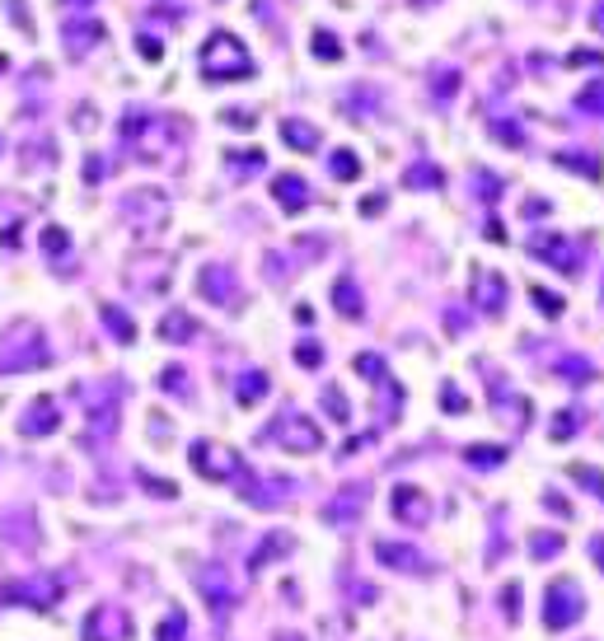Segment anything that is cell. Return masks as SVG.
I'll list each match as a JSON object with an SVG mask.
<instances>
[{"instance_id": "obj_1", "label": "cell", "mask_w": 604, "mask_h": 641, "mask_svg": "<svg viewBox=\"0 0 604 641\" xmlns=\"http://www.w3.org/2000/svg\"><path fill=\"white\" fill-rule=\"evenodd\" d=\"M202 75L206 80H249L253 57L244 52V42L235 33H211L206 47H202Z\"/></svg>"}, {"instance_id": "obj_2", "label": "cell", "mask_w": 604, "mask_h": 641, "mask_svg": "<svg viewBox=\"0 0 604 641\" xmlns=\"http://www.w3.org/2000/svg\"><path fill=\"white\" fill-rule=\"evenodd\" d=\"M581 614H585L581 585L571 581V576H558V581L548 585V604H544V622H548V632H567Z\"/></svg>"}, {"instance_id": "obj_3", "label": "cell", "mask_w": 604, "mask_h": 641, "mask_svg": "<svg viewBox=\"0 0 604 641\" xmlns=\"http://www.w3.org/2000/svg\"><path fill=\"white\" fill-rule=\"evenodd\" d=\"M267 436H272V440H282V445H286V450H296V454H314V450L323 445L319 426H314V421H305L300 413H286Z\"/></svg>"}, {"instance_id": "obj_4", "label": "cell", "mask_w": 604, "mask_h": 641, "mask_svg": "<svg viewBox=\"0 0 604 641\" xmlns=\"http://www.w3.org/2000/svg\"><path fill=\"white\" fill-rule=\"evenodd\" d=\"M530 249L538 253V258H548L558 272H567V276H577L581 272V253H577V243H567L562 235H534L530 239Z\"/></svg>"}, {"instance_id": "obj_5", "label": "cell", "mask_w": 604, "mask_h": 641, "mask_svg": "<svg viewBox=\"0 0 604 641\" xmlns=\"http://www.w3.org/2000/svg\"><path fill=\"white\" fill-rule=\"evenodd\" d=\"M192 464H197V473H206V478H230V473H239V454L221 450V445H192Z\"/></svg>"}, {"instance_id": "obj_6", "label": "cell", "mask_w": 604, "mask_h": 641, "mask_svg": "<svg viewBox=\"0 0 604 641\" xmlns=\"http://www.w3.org/2000/svg\"><path fill=\"white\" fill-rule=\"evenodd\" d=\"M202 295L211 305H230L239 286H235V272L230 267H221V262H211V267H202Z\"/></svg>"}, {"instance_id": "obj_7", "label": "cell", "mask_w": 604, "mask_h": 641, "mask_svg": "<svg viewBox=\"0 0 604 641\" xmlns=\"http://www.w3.org/2000/svg\"><path fill=\"white\" fill-rule=\"evenodd\" d=\"M366 501H370V487H366V483L342 487L337 497L329 501V520H356V515L366 511Z\"/></svg>"}, {"instance_id": "obj_8", "label": "cell", "mask_w": 604, "mask_h": 641, "mask_svg": "<svg viewBox=\"0 0 604 641\" xmlns=\"http://www.w3.org/2000/svg\"><path fill=\"white\" fill-rule=\"evenodd\" d=\"M272 197L282 202V211H305L309 206V188H305V178H296V174H276L272 178Z\"/></svg>"}, {"instance_id": "obj_9", "label": "cell", "mask_w": 604, "mask_h": 641, "mask_svg": "<svg viewBox=\"0 0 604 641\" xmlns=\"http://www.w3.org/2000/svg\"><path fill=\"white\" fill-rule=\"evenodd\" d=\"M394 515H399V520H407V524H427V515H431V501L422 497L417 487H399V491H394Z\"/></svg>"}, {"instance_id": "obj_10", "label": "cell", "mask_w": 604, "mask_h": 641, "mask_svg": "<svg viewBox=\"0 0 604 641\" xmlns=\"http://www.w3.org/2000/svg\"><path fill=\"white\" fill-rule=\"evenodd\" d=\"M473 295L483 300L487 314H501V305H506V282H501V276H492V272H478V276H473Z\"/></svg>"}, {"instance_id": "obj_11", "label": "cell", "mask_w": 604, "mask_h": 641, "mask_svg": "<svg viewBox=\"0 0 604 641\" xmlns=\"http://www.w3.org/2000/svg\"><path fill=\"white\" fill-rule=\"evenodd\" d=\"M282 136H286V145L290 151H319V127H309V122H296V118H286L282 122Z\"/></svg>"}, {"instance_id": "obj_12", "label": "cell", "mask_w": 604, "mask_h": 641, "mask_svg": "<svg viewBox=\"0 0 604 641\" xmlns=\"http://www.w3.org/2000/svg\"><path fill=\"white\" fill-rule=\"evenodd\" d=\"M380 552V562H389V567H399V571H427L422 567V552L417 548H399V544H380L375 548Z\"/></svg>"}, {"instance_id": "obj_13", "label": "cell", "mask_w": 604, "mask_h": 641, "mask_svg": "<svg viewBox=\"0 0 604 641\" xmlns=\"http://www.w3.org/2000/svg\"><path fill=\"white\" fill-rule=\"evenodd\" d=\"M558 164H562V169H577L581 178H591V183H600V174H604V159H600V155H571V151H558Z\"/></svg>"}, {"instance_id": "obj_14", "label": "cell", "mask_w": 604, "mask_h": 641, "mask_svg": "<svg viewBox=\"0 0 604 641\" xmlns=\"http://www.w3.org/2000/svg\"><path fill=\"white\" fill-rule=\"evenodd\" d=\"M333 305H337V314H347V319H361L366 314V305H361V295H356V286L342 276V282L333 286Z\"/></svg>"}, {"instance_id": "obj_15", "label": "cell", "mask_w": 604, "mask_h": 641, "mask_svg": "<svg viewBox=\"0 0 604 641\" xmlns=\"http://www.w3.org/2000/svg\"><path fill=\"white\" fill-rule=\"evenodd\" d=\"M159 337H165V342H192V337H197V323H192L188 314H178V309H174V314H169L165 323H159Z\"/></svg>"}, {"instance_id": "obj_16", "label": "cell", "mask_w": 604, "mask_h": 641, "mask_svg": "<svg viewBox=\"0 0 604 641\" xmlns=\"http://www.w3.org/2000/svg\"><path fill=\"white\" fill-rule=\"evenodd\" d=\"M577 108L591 112V118H604V75H591V85L577 94Z\"/></svg>"}, {"instance_id": "obj_17", "label": "cell", "mask_w": 604, "mask_h": 641, "mask_svg": "<svg viewBox=\"0 0 604 641\" xmlns=\"http://www.w3.org/2000/svg\"><path fill=\"white\" fill-rule=\"evenodd\" d=\"M99 38H104V28H99V24H85V28H75V24H71V28H66V52L80 57V52H89V47L99 42Z\"/></svg>"}, {"instance_id": "obj_18", "label": "cell", "mask_w": 604, "mask_h": 641, "mask_svg": "<svg viewBox=\"0 0 604 641\" xmlns=\"http://www.w3.org/2000/svg\"><path fill=\"white\" fill-rule=\"evenodd\" d=\"M403 183L407 188H440V183H445V174H440L436 164H413V169L403 174Z\"/></svg>"}, {"instance_id": "obj_19", "label": "cell", "mask_w": 604, "mask_h": 641, "mask_svg": "<svg viewBox=\"0 0 604 641\" xmlns=\"http://www.w3.org/2000/svg\"><path fill=\"white\" fill-rule=\"evenodd\" d=\"M263 393H267V375L249 370V375H244V380H239V403H244V407H249V403H258V398H263Z\"/></svg>"}, {"instance_id": "obj_20", "label": "cell", "mask_w": 604, "mask_h": 641, "mask_svg": "<svg viewBox=\"0 0 604 641\" xmlns=\"http://www.w3.org/2000/svg\"><path fill=\"white\" fill-rule=\"evenodd\" d=\"M501 459H506L501 445H468V464H473V468H497Z\"/></svg>"}, {"instance_id": "obj_21", "label": "cell", "mask_w": 604, "mask_h": 641, "mask_svg": "<svg viewBox=\"0 0 604 641\" xmlns=\"http://www.w3.org/2000/svg\"><path fill=\"white\" fill-rule=\"evenodd\" d=\"M43 417H24V436H38V431H57V407L52 403H38Z\"/></svg>"}, {"instance_id": "obj_22", "label": "cell", "mask_w": 604, "mask_h": 641, "mask_svg": "<svg viewBox=\"0 0 604 641\" xmlns=\"http://www.w3.org/2000/svg\"><path fill=\"white\" fill-rule=\"evenodd\" d=\"M562 380L567 384H585V380H591V375H595V366H591V360H581V356H571V360H562Z\"/></svg>"}, {"instance_id": "obj_23", "label": "cell", "mask_w": 604, "mask_h": 641, "mask_svg": "<svg viewBox=\"0 0 604 641\" xmlns=\"http://www.w3.org/2000/svg\"><path fill=\"white\" fill-rule=\"evenodd\" d=\"M329 169H333V178H342V183H352V178L361 174V164H356V155H352V151H337Z\"/></svg>"}, {"instance_id": "obj_24", "label": "cell", "mask_w": 604, "mask_h": 641, "mask_svg": "<svg viewBox=\"0 0 604 641\" xmlns=\"http://www.w3.org/2000/svg\"><path fill=\"white\" fill-rule=\"evenodd\" d=\"M314 57H319V61H342V42L333 38V33L319 28V33H314Z\"/></svg>"}, {"instance_id": "obj_25", "label": "cell", "mask_w": 604, "mask_h": 641, "mask_svg": "<svg viewBox=\"0 0 604 641\" xmlns=\"http://www.w3.org/2000/svg\"><path fill=\"white\" fill-rule=\"evenodd\" d=\"M356 370H361L370 384H389V370H384L380 356H356Z\"/></svg>"}, {"instance_id": "obj_26", "label": "cell", "mask_w": 604, "mask_h": 641, "mask_svg": "<svg viewBox=\"0 0 604 641\" xmlns=\"http://www.w3.org/2000/svg\"><path fill=\"white\" fill-rule=\"evenodd\" d=\"M530 552H534V557H558V552H562V534H534V538H530Z\"/></svg>"}, {"instance_id": "obj_27", "label": "cell", "mask_w": 604, "mask_h": 641, "mask_svg": "<svg viewBox=\"0 0 604 641\" xmlns=\"http://www.w3.org/2000/svg\"><path fill=\"white\" fill-rule=\"evenodd\" d=\"M571 478H577V483H585V487H591V491H595V497L604 501V473H600V468H585V464H571Z\"/></svg>"}, {"instance_id": "obj_28", "label": "cell", "mask_w": 604, "mask_h": 641, "mask_svg": "<svg viewBox=\"0 0 604 641\" xmlns=\"http://www.w3.org/2000/svg\"><path fill=\"white\" fill-rule=\"evenodd\" d=\"M530 295H534V309H538V314H548V319H558V314H562V300H558V295H548L544 286H534Z\"/></svg>"}, {"instance_id": "obj_29", "label": "cell", "mask_w": 604, "mask_h": 641, "mask_svg": "<svg viewBox=\"0 0 604 641\" xmlns=\"http://www.w3.org/2000/svg\"><path fill=\"white\" fill-rule=\"evenodd\" d=\"M577 421H581V413H577V407H562V413H558V421H553V440H567L571 431H577Z\"/></svg>"}, {"instance_id": "obj_30", "label": "cell", "mask_w": 604, "mask_h": 641, "mask_svg": "<svg viewBox=\"0 0 604 641\" xmlns=\"http://www.w3.org/2000/svg\"><path fill=\"white\" fill-rule=\"evenodd\" d=\"M323 407H329V417H333V421H347V417H352V413H347V398H342L333 384L323 389Z\"/></svg>"}, {"instance_id": "obj_31", "label": "cell", "mask_w": 604, "mask_h": 641, "mask_svg": "<svg viewBox=\"0 0 604 641\" xmlns=\"http://www.w3.org/2000/svg\"><path fill=\"white\" fill-rule=\"evenodd\" d=\"M104 323L112 328V333H122V342H132V319L118 314V309H104Z\"/></svg>"}, {"instance_id": "obj_32", "label": "cell", "mask_w": 604, "mask_h": 641, "mask_svg": "<svg viewBox=\"0 0 604 641\" xmlns=\"http://www.w3.org/2000/svg\"><path fill=\"white\" fill-rule=\"evenodd\" d=\"M230 164L239 174H249V169H263V151H249V155H230Z\"/></svg>"}, {"instance_id": "obj_33", "label": "cell", "mask_w": 604, "mask_h": 641, "mask_svg": "<svg viewBox=\"0 0 604 641\" xmlns=\"http://www.w3.org/2000/svg\"><path fill=\"white\" fill-rule=\"evenodd\" d=\"M440 398H445V407H450V413H464V407H468V403H464V393L454 389V384H445V389H440Z\"/></svg>"}, {"instance_id": "obj_34", "label": "cell", "mask_w": 604, "mask_h": 641, "mask_svg": "<svg viewBox=\"0 0 604 641\" xmlns=\"http://www.w3.org/2000/svg\"><path fill=\"white\" fill-rule=\"evenodd\" d=\"M497 136H501V141H511V145H525V131H520V127H506V122H497Z\"/></svg>"}, {"instance_id": "obj_35", "label": "cell", "mask_w": 604, "mask_h": 641, "mask_svg": "<svg viewBox=\"0 0 604 641\" xmlns=\"http://www.w3.org/2000/svg\"><path fill=\"white\" fill-rule=\"evenodd\" d=\"M506 614H511V618H520V585H506Z\"/></svg>"}, {"instance_id": "obj_36", "label": "cell", "mask_w": 604, "mask_h": 641, "mask_svg": "<svg viewBox=\"0 0 604 641\" xmlns=\"http://www.w3.org/2000/svg\"><path fill=\"white\" fill-rule=\"evenodd\" d=\"M454 89H460V75H454V71H445V80H436V94H454Z\"/></svg>"}, {"instance_id": "obj_37", "label": "cell", "mask_w": 604, "mask_h": 641, "mask_svg": "<svg viewBox=\"0 0 604 641\" xmlns=\"http://www.w3.org/2000/svg\"><path fill=\"white\" fill-rule=\"evenodd\" d=\"M296 360H300V366H319V347H314V342H305V347L296 351Z\"/></svg>"}, {"instance_id": "obj_38", "label": "cell", "mask_w": 604, "mask_h": 641, "mask_svg": "<svg viewBox=\"0 0 604 641\" xmlns=\"http://www.w3.org/2000/svg\"><path fill=\"white\" fill-rule=\"evenodd\" d=\"M136 47H141V57H145V61H159V52H165V47H159V42H151V38H141Z\"/></svg>"}, {"instance_id": "obj_39", "label": "cell", "mask_w": 604, "mask_h": 641, "mask_svg": "<svg viewBox=\"0 0 604 641\" xmlns=\"http://www.w3.org/2000/svg\"><path fill=\"white\" fill-rule=\"evenodd\" d=\"M591 28L604 38V0H595V5H591Z\"/></svg>"}, {"instance_id": "obj_40", "label": "cell", "mask_w": 604, "mask_h": 641, "mask_svg": "<svg viewBox=\"0 0 604 641\" xmlns=\"http://www.w3.org/2000/svg\"><path fill=\"white\" fill-rule=\"evenodd\" d=\"M47 249H52V253H61V249H66V235H61V229H47Z\"/></svg>"}, {"instance_id": "obj_41", "label": "cell", "mask_w": 604, "mask_h": 641, "mask_svg": "<svg viewBox=\"0 0 604 641\" xmlns=\"http://www.w3.org/2000/svg\"><path fill=\"white\" fill-rule=\"evenodd\" d=\"M230 122H235V127H253V112H249V108H235Z\"/></svg>"}, {"instance_id": "obj_42", "label": "cell", "mask_w": 604, "mask_h": 641, "mask_svg": "<svg viewBox=\"0 0 604 641\" xmlns=\"http://www.w3.org/2000/svg\"><path fill=\"white\" fill-rule=\"evenodd\" d=\"M591 552L600 557V571H604V534H595V538H591Z\"/></svg>"}, {"instance_id": "obj_43", "label": "cell", "mask_w": 604, "mask_h": 641, "mask_svg": "<svg viewBox=\"0 0 604 641\" xmlns=\"http://www.w3.org/2000/svg\"><path fill=\"white\" fill-rule=\"evenodd\" d=\"M282 641H286V637H282Z\"/></svg>"}]
</instances>
